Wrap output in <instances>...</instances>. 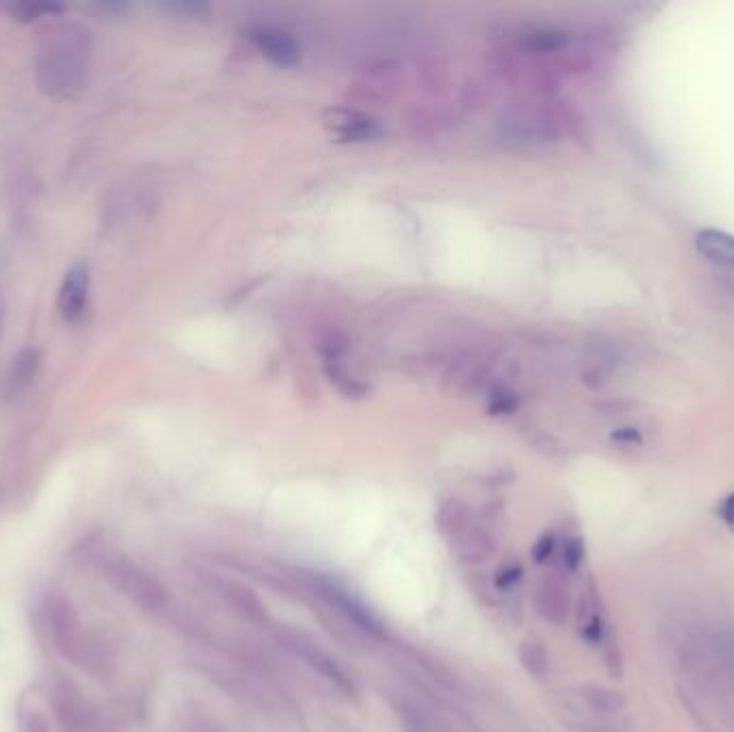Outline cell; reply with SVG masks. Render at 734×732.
<instances>
[{
	"instance_id": "1",
	"label": "cell",
	"mask_w": 734,
	"mask_h": 732,
	"mask_svg": "<svg viewBox=\"0 0 734 732\" xmlns=\"http://www.w3.org/2000/svg\"><path fill=\"white\" fill-rule=\"evenodd\" d=\"M93 67V37L80 24H63L43 37L37 54V84L52 99H73Z\"/></svg>"
},
{
	"instance_id": "2",
	"label": "cell",
	"mask_w": 734,
	"mask_h": 732,
	"mask_svg": "<svg viewBox=\"0 0 734 732\" xmlns=\"http://www.w3.org/2000/svg\"><path fill=\"white\" fill-rule=\"evenodd\" d=\"M299 580L303 584V589L316 595L320 602H325L331 614H335L337 619L355 629V632H359L361 636H370L378 640L387 638L385 623L380 621L359 597L348 593L340 582H335L333 578H327L325 574H316V572H305L303 576H299Z\"/></svg>"
},
{
	"instance_id": "3",
	"label": "cell",
	"mask_w": 734,
	"mask_h": 732,
	"mask_svg": "<svg viewBox=\"0 0 734 732\" xmlns=\"http://www.w3.org/2000/svg\"><path fill=\"white\" fill-rule=\"evenodd\" d=\"M99 567L112 587L142 610L159 612L168 606V591L151 574H146L140 565L131 561L129 556L121 552H108L101 556Z\"/></svg>"
},
{
	"instance_id": "4",
	"label": "cell",
	"mask_w": 734,
	"mask_h": 732,
	"mask_svg": "<svg viewBox=\"0 0 734 732\" xmlns=\"http://www.w3.org/2000/svg\"><path fill=\"white\" fill-rule=\"evenodd\" d=\"M46 617L54 647L65 657H69L73 664L88 668V664L93 662L91 647H88V640L80 625L76 608L71 606L69 599L63 595H52L48 599Z\"/></svg>"
},
{
	"instance_id": "5",
	"label": "cell",
	"mask_w": 734,
	"mask_h": 732,
	"mask_svg": "<svg viewBox=\"0 0 734 732\" xmlns=\"http://www.w3.org/2000/svg\"><path fill=\"white\" fill-rule=\"evenodd\" d=\"M275 638L280 640L286 649H290L295 655H301L303 662L310 666L314 672L329 681L335 690H340L344 696L357 698V683L352 681V677L346 672V668L331 657L325 649H320L318 644L301 632H295V629L288 627H280L275 632Z\"/></svg>"
},
{
	"instance_id": "6",
	"label": "cell",
	"mask_w": 734,
	"mask_h": 732,
	"mask_svg": "<svg viewBox=\"0 0 734 732\" xmlns=\"http://www.w3.org/2000/svg\"><path fill=\"white\" fill-rule=\"evenodd\" d=\"M209 587L243 621H249L254 625H267L269 623L267 606H264L262 599L252 589H249L247 584H243L241 580H237V578H219V576L213 574L209 578Z\"/></svg>"
},
{
	"instance_id": "7",
	"label": "cell",
	"mask_w": 734,
	"mask_h": 732,
	"mask_svg": "<svg viewBox=\"0 0 734 732\" xmlns=\"http://www.w3.org/2000/svg\"><path fill=\"white\" fill-rule=\"evenodd\" d=\"M88 290H91V271L86 262H78L67 273L58 290V312L65 322H78L88 307Z\"/></svg>"
},
{
	"instance_id": "8",
	"label": "cell",
	"mask_w": 734,
	"mask_h": 732,
	"mask_svg": "<svg viewBox=\"0 0 734 732\" xmlns=\"http://www.w3.org/2000/svg\"><path fill=\"white\" fill-rule=\"evenodd\" d=\"M535 610L550 625H563L567 621L571 599L567 584L559 576L546 574L535 584Z\"/></svg>"
},
{
	"instance_id": "9",
	"label": "cell",
	"mask_w": 734,
	"mask_h": 732,
	"mask_svg": "<svg viewBox=\"0 0 734 732\" xmlns=\"http://www.w3.org/2000/svg\"><path fill=\"white\" fill-rule=\"evenodd\" d=\"M449 544H451V552L455 559H458L462 565H468L471 569L488 563L496 554L494 535L479 524H471L466 531L449 539Z\"/></svg>"
},
{
	"instance_id": "10",
	"label": "cell",
	"mask_w": 734,
	"mask_h": 732,
	"mask_svg": "<svg viewBox=\"0 0 734 732\" xmlns=\"http://www.w3.org/2000/svg\"><path fill=\"white\" fill-rule=\"evenodd\" d=\"M54 715L65 732H82L88 724V711L80 694L69 685H61L54 692Z\"/></svg>"
},
{
	"instance_id": "11",
	"label": "cell",
	"mask_w": 734,
	"mask_h": 732,
	"mask_svg": "<svg viewBox=\"0 0 734 732\" xmlns=\"http://www.w3.org/2000/svg\"><path fill=\"white\" fill-rule=\"evenodd\" d=\"M696 247L698 252L709 258L715 265H722L728 269H734V237L724 230L707 228L696 234Z\"/></svg>"
},
{
	"instance_id": "12",
	"label": "cell",
	"mask_w": 734,
	"mask_h": 732,
	"mask_svg": "<svg viewBox=\"0 0 734 732\" xmlns=\"http://www.w3.org/2000/svg\"><path fill=\"white\" fill-rule=\"evenodd\" d=\"M39 353L35 348L22 350V353L13 359L9 372L5 374V383H3V393L7 398H16L20 395L28 385L33 383L37 370H39Z\"/></svg>"
},
{
	"instance_id": "13",
	"label": "cell",
	"mask_w": 734,
	"mask_h": 732,
	"mask_svg": "<svg viewBox=\"0 0 734 732\" xmlns=\"http://www.w3.org/2000/svg\"><path fill=\"white\" fill-rule=\"evenodd\" d=\"M473 524V511L462 499H447L436 511V529L445 539H453Z\"/></svg>"
},
{
	"instance_id": "14",
	"label": "cell",
	"mask_w": 734,
	"mask_h": 732,
	"mask_svg": "<svg viewBox=\"0 0 734 732\" xmlns=\"http://www.w3.org/2000/svg\"><path fill=\"white\" fill-rule=\"evenodd\" d=\"M258 46L262 48V52L267 54L269 58H273L275 63L280 65H292L299 61V50L295 46V41L290 37H286L284 33L277 31H258L256 35Z\"/></svg>"
},
{
	"instance_id": "15",
	"label": "cell",
	"mask_w": 734,
	"mask_h": 732,
	"mask_svg": "<svg viewBox=\"0 0 734 732\" xmlns=\"http://www.w3.org/2000/svg\"><path fill=\"white\" fill-rule=\"evenodd\" d=\"M580 698L586 707L595 713H621L625 709V696L616 690H610V687H601V685H584L580 690Z\"/></svg>"
},
{
	"instance_id": "16",
	"label": "cell",
	"mask_w": 734,
	"mask_h": 732,
	"mask_svg": "<svg viewBox=\"0 0 734 732\" xmlns=\"http://www.w3.org/2000/svg\"><path fill=\"white\" fill-rule=\"evenodd\" d=\"M520 666L531 675L535 681H543L550 672V657L546 647L537 640H522L518 647Z\"/></svg>"
},
{
	"instance_id": "17",
	"label": "cell",
	"mask_w": 734,
	"mask_h": 732,
	"mask_svg": "<svg viewBox=\"0 0 734 732\" xmlns=\"http://www.w3.org/2000/svg\"><path fill=\"white\" fill-rule=\"evenodd\" d=\"M466 584L483 606H498V595H501V593L494 589V582L488 580L486 574L477 572V569H468Z\"/></svg>"
},
{
	"instance_id": "18",
	"label": "cell",
	"mask_w": 734,
	"mask_h": 732,
	"mask_svg": "<svg viewBox=\"0 0 734 732\" xmlns=\"http://www.w3.org/2000/svg\"><path fill=\"white\" fill-rule=\"evenodd\" d=\"M11 16L20 20V22H35L39 18L46 16H56V13L63 11V5H54V3H22V5H13L9 7Z\"/></svg>"
},
{
	"instance_id": "19",
	"label": "cell",
	"mask_w": 734,
	"mask_h": 732,
	"mask_svg": "<svg viewBox=\"0 0 734 732\" xmlns=\"http://www.w3.org/2000/svg\"><path fill=\"white\" fill-rule=\"evenodd\" d=\"M522 576H524V567H522V563H518V561H505L501 567H498L496 569V574H494V578H492V582H494V589L498 591V593H511L513 589H516V584L522 580Z\"/></svg>"
},
{
	"instance_id": "20",
	"label": "cell",
	"mask_w": 734,
	"mask_h": 732,
	"mask_svg": "<svg viewBox=\"0 0 734 732\" xmlns=\"http://www.w3.org/2000/svg\"><path fill=\"white\" fill-rule=\"evenodd\" d=\"M584 554H586V548H584L582 537L574 535V537H567L563 541V563H565V567L569 569V572H576V569L582 565Z\"/></svg>"
},
{
	"instance_id": "21",
	"label": "cell",
	"mask_w": 734,
	"mask_h": 732,
	"mask_svg": "<svg viewBox=\"0 0 734 732\" xmlns=\"http://www.w3.org/2000/svg\"><path fill=\"white\" fill-rule=\"evenodd\" d=\"M554 552H556V537H554L552 533L541 535V537L535 541V546H533V550H531L533 561H535L537 565H541V563H546L548 559H552V554H554Z\"/></svg>"
},
{
	"instance_id": "22",
	"label": "cell",
	"mask_w": 734,
	"mask_h": 732,
	"mask_svg": "<svg viewBox=\"0 0 734 732\" xmlns=\"http://www.w3.org/2000/svg\"><path fill=\"white\" fill-rule=\"evenodd\" d=\"M402 717H404V728H406V732H434L432 726H430V722L425 720V717L419 711H415V709H408L406 707L402 711Z\"/></svg>"
},
{
	"instance_id": "23",
	"label": "cell",
	"mask_w": 734,
	"mask_h": 732,
	"mask_svg": "<svg viewBox=\"0 0 734 732\" xmlns=\"http://www.w3.org/2000/svg\"><path fill=\"white\" fill-rule=\"evenodd\" d=\"M717 651L722 655L724 664L734 672V632H724L717 640Z\"/></svg>"
},
{
	"instance_id": "24",
	"label": "cell",
	"mask_w": 734,
	"mask_h": 732,
	"mask_svg": "<svg viewBox=\"0 0 734 732\" xmlns=\"http://www.w3.org/2000/svg\"><path fill=\"white\" fill-rule=\"evenodd\" d=\"M582 634L589 642H601V638H604V623H601L599 617H591L586 621Z\"/></svg>"
},
{
	"instance_id": "25",
	"label": "cell",
	"mask_w": 734,
	"mask_h": 732,
	"mask_svg": "<svg viewBox=\"0 0 734 732\" xmlns=\"http://www.w3.org/2000/svg\"><path fill=\"white\" fill-rule=\"evenodd\" d=\"M24 732H50V730H48V722L43 720V715H39L37 711H31L24 720Z\"/></svg>"
},
{
	"instance_id": "26",
	"label": "cell",
	"mask_w": 734,
	"mask_h": 732,
	"mask_svg": "<svg viewBox=\"0 0 734 732\" xmlns=\"http://www.w3.org/2000/svg\"><path fill=\"white\" fill-rule=\"evenodd\" d=\"M719 514H722L724 522L734 531V492L722 503V507H719Z\"/></svg>"
},
{
	"instance_id": "27",
	"label": "cell",
	"mask_w": 734,
	"mask_h": 732,
	"mask_svg": "<svg viewBox=\"0 0 734 732\" xmlns=\"http://www.w3.org/2000/svg\"><path fill=\"white\" fill-rule=\"evenodd\" d=\"M614 441H621V443H640L642 436L634 428H625V430L614 432Z\"/></svg>"
}]
</instances>
